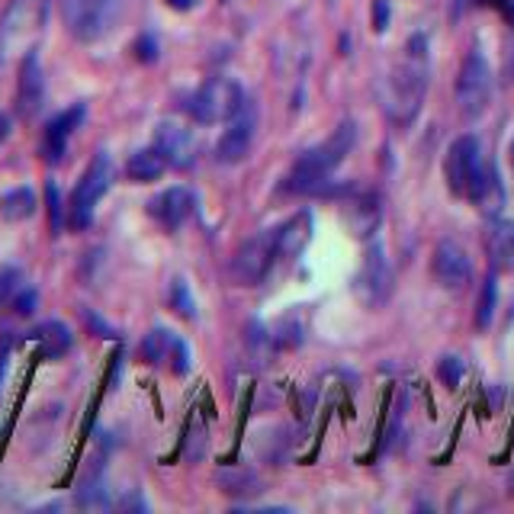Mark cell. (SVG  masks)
Listing matches in <instances>:
<instances>
[{
  "label": "cell",
  "mask_w": 514,
  "mask_h": 514,
  "mask_svg": "<svg viewBox=\"0 0 514 514\" xmlns=\"http://www.w3.org/2000/svg\"><path fill=\"white\" fill-rule=\"evenodd\" d=\"M274 264H277V229H264L238 245L232 257V277L241 286H257L270 274Z\"/></svg>",
  "instance_id": "obj_9"
},
{
  "label": "cell",
  "mask_w": 514,
  "mask_h": 514,
  "mask_svg": "<svg viewBox=\"0 0 514 514\" xmlns=\"http://www.w3.org/2000/svg\"><path fill=\"white\" fill-rule=\"evenodd\" d=\"M344 222L354 238L370 241L383 225V196L376 190H351L344 200Z\"/></svg>",
  "instance_id": "obj_12"
},
{
  "label": "cell",
  "mask_w": 514,
  "mask_h": 514,
  "mask_svg": "<svg viewBox=\"0 0 514 514\" xmlns=\"http://www.w3.org/2000/svg\"><path fill=\"white\" fill-rule=\"evenodd\" d=\"M437 376H441V383L447 389H457L466 376V364L460 357H441V364H437Z\"/></svg>",
  "instance_id": "obj_30"
},
{
  "label": "cell",
  "mask_w": 514,
  "mask_h": 514,
  "mask_svg": "<svg viewBox=\"0 0 514 514\" xmlns=\"http://www.w3.org/2000/svg\"><path fill=\"white\" fill-rule=\"evenodd\" d=\"M354 142H357L354 123H341L325 142L312 145L309 151H302V155L293 161V168L286 171L283 184H280V193H293V196L328 193L331 174H335L338 164L351 155Z\"/></svg>",
  "instance_id": "obj_2"
},
{
  "label": "cell",
  "mask_w": 514,
  "mask_h": 514,
  "mask_svg": "<svg viewBox=\"0 0 514 514\" xmlns=\"http://www.w3.org/2000/svg\"><path fill=\"white\" fill-rule=\"evenodd\" d=\"M216 486H219V492L232 495V498H248V495L264 492V479L254 470H248V466H232V470L216 473Z\"/></svg>",
  "instance_id": "obj_23"
},
{
  "label": "cell",
  "mask_w": 514,
  "mask_h": 514,
  "mask_svg": "<svg viewBox=\"0 0 514 514\" xmlns=\"http://www.w3.org/2000/svg\"><path fill=\"white\" fill-rule=\"evenodd\" d=\"M168 7H174V10H190L193 0H168Z\"/></svg>",
  "instance_id": "obj_37"
},
{
  "label": "cell",
  "mask_w": 514,
  "mask_h": 514,
  "mask_svg": "<svg viewBox=\"0 0 514 514\" xmlns=\"http://www.w3.org/2000/svg\"><path fill=\"white\" fill-rule=\"evenodd\" d=\"M36 193L29 190V187H13L7 190L4 196H0V219H7V222H26V219H33L36 216Z\"/></svg>",
  "instance_id": "obj_25"
},
{
  "label": "cell",
  "mask_w": 514,
  "mask_h": 514,
  "mask_svg": "<svg viewBox=\"0 0 514 514\" xmlns=\"http://www.w3.org/2000/svg\"><path fill=\"white\" fill-rule=\"evenodd\" d=\"M389 26V0H373V29L376 33H386Z\"/></svg>",
  "instance_id": "obj_34"
},
{
  "label": "cell",
  "mask_w": 514,
  "mask_h": 514,
  "mask_svg": "<svg viewBox=\"0 0 514 514\" xmlns=\"http://www.w3.org/2000/svg\"><path fill=\"white\" fill-rule=\"evenodd\" d=\"M428 90V39L412 36L405 45L402 62L392 68L380 84V107L389 116V123L412 126L421 113Z\"/></svg>",
  "instance_id": "obj_1"
},
{
  "label": "cell",
  "mask_w": 514,
  "mask_h": 514,
  "mask_svg": "<svg viewBox=\"0 0 514 514\" xmlns=\"http://www.w3.org/2000/svg\"><path fill=\"white\" fill-rule=\"evenodd\" d=\"M270 338H274L277 351H290V347H296L302 341V325L296 319H283L280 325L270 328Z\"/></svg>",
  "instance_id": "obj_29"
},
{
  "label": "cell",
  "mask_w": 514,
  "mask_h": 514,
  "mask_svg": "<svg viewBox=\"0 0 514 514\" xmlns=\"http://www.w3.org/2000/svg\"><path fill=\"white\" fill-rule=\"evenodd\" d=\"M45 209H49V229H52V235H62L65 222H68V206L62 203V193H58L55 180L45 184Z\"/></svg>",
  "instance_id": "obj_26"
},
{
  "label": "cell",
  "mask_w": 514,
  "mask_h": 514,
  "mask_svg": "<svg viewBox=\"0 0 514 514\" xmlns=\"http://www.w3.org/2000/svg\"><path fill=\"white\" fill-rule=\"evenodd\" d=\"M45 103V74L39 65V55L29 52L20 58V81H17V116L20 119H36Z\"/></svg>",
  "instance_id": "obj_15"
},
{
  "label": "cell",
  "mask_w": 514,
  "mask_h": 514,
  "mask_svg": "<svg viewBox=\"0 0 514 514\" xmlns=\"http://www.w3.org/2000/svg\"><path fill=\"white\" fill-rule=\"evenodd\" d=\"M196 209V196L187 187H168L161 190L158 196L148 200V216L155 219L164 232H177Z\"/></svg>",
  "instance_id": "obj_14"
},
{
  "label": "cell",
  "mask_w": 514,
  "mask_h": 514,
  "mask_svg": "<svg viewBox=\"0 0 514 514\" xmlns=\"http://www.w3.org/2000/svg\"><path fill=\"white\" fill-rule=\"evenodd\" d=\"M113 184V161L107 151H97L94 161L87 164V171L81 174L78 187L71 190V200H68V225L74 232H84L90 229L94 222V209L103 200V193L110 190Z\"/></svg>",
  "instance_id": "obj_5"
},
{
  "label": "cell",
  "mask_w": 514,
  "mask_h": 514,
  "mask_svg": "<svg viewBox=\"0 0 514 514\" xmlns=\"http://www.w3.org/2000/svg\"><path fill=\"white\" fill-rule=\"evenodd\" d=\"M119 20V0H65V26L78 42H100Z\"/></svg>",
  "instance_id": "obj_7"
},
{
  "label": "cell",
  "mask_w": 514,
  "mask_h": 514,
  "mask_svg": "<svg viewBox=\"0 0 514 514\" xmlns=\"http://www.w3.org/2000/svg\"><path fill=\"white\" fill-rule=\"evenodd\" d=\"M49 20V0H10L0 17V55H29Z\"/></svg>",
  "instance_id": "obj_3"
},
{
  "label": "cell",
  "mask_w": 514,
  "mask_h": 514,
  "mask_svg": "<svg viewBox=\"0 0 514 514\" xmlns=\"http://www.w3.org/2000/svg\"><path fill=\"white\" fill-rule=\"evenodd\" d=\"M245 107H248V100H245V90H241V84L232 81V78H222V74H219V78H209L187 100V113L193 116V123H200V126L229 123V119H235Z\"/></svg>",
  "instance_id": "obj_4"
},
{
  "label": "cell",
  "mask_w": 514,
  "mask_h": 514,
  "mask_svg": "<svg viewBox=\"0 0 514 514\" xmlns=\"http://www.w3.org/2000/svg\"><path fill=\"white\" fill-rule=\"evenodd\" d=\"M470 4H476V0H453V20H460L463 10L470 7Z\"/></svg>",
  "instance_id": "obj_36"
},
{
  "label": "cell",
  "mask_w": 514,
  "mask_h": 514,
  "mask_svg": "<svg viewBox=\"0 0 514 514\" xmlns=\"http://www.w3.org/2000/svg\"><path fill=\"white\" fill-rule=\"evenodd\" d=\"M135 58H139V62H145V65H151L158 58V42H155V36H139V42H135Z\"/></svg>",
  "instance_id": "obj_33"
},
{
  "label": "cell",
  "mask_w": 514,
  "mask_h": 514,
  "mask_svg": "<svg viewBox=\"0 0 514 514\" xmlns=\"http://www.w3.org/2000/svg\"><path fill=\"white\" fill-rule=\"evenodd\" d=\"M142 360L155 367H171V373L184 376L190 370V351L174 331L168 328H151L142 341Z\"/></svg>",
  "instance_id": "obj_13"
},
{
  "label": "cell",
  "mask_w": 514,
  "mask_h": 514,
  "mask_svg": "<svg viewBox=\"0 0 514 514\" xmlns=\"http://www.w3.org/2000/svg\"><path fill=\"white\" fill-rule=\"evenodd\" d=\"M511 164H514V142H511Z\"/></svg>",
  "instance_id": "obj_39"
},
{
  "label": "cell",
  "mask_w": 514,
  "mask_h": 514,
  "mask_svg": "<svg viewBox=\"0 0 514 514\" xmlns=\"http://www.w3.org/2000/svg\"><path fill=\"white\" fill-rule=\"evenodd\" d=\"M164 171H168V161L161 158V151L155 145L135 151V155L126 161V177L132 184H151V180H158Z\"/></svg>",
  "instance_id": "obj_24"
},
{
  "label": "cell",
  "mask_w": 514,
  "mask_h": 514,
  "mask_svg": "<svg viewBox=\"0 0 514 514\" xmlns=\"http://www.w3.org/2000/svg\"><path fill=\"white\" fill-rule=\"evenodd\" d=\"M7 132H10V119H7V116H0V142L7 139Z\"/></svg>",
  "instance_id": "obj_38"
},
{
  "label": "cell",
  "mask_w": 514,
  "mask_h": 514,
  "mask_svg": "<svg viewBox=\"0 0 514 514\" xmlns=\"http://www.w3.org/2000/svg\"><path fill=\"white\" fill-rule=\"evenodd\" d=\"M431 274L437 280V286L447 293H463L466 283H470L473 277V264L470 257H466V251L457 245V241H437L434 248V257H431Z\"/></svg>",
  "instance_id": "obj_11"
},
{
  "label": "cell",
  "mask_w": 514,
  "mask_h": 514,
  "mask_svg": "<svg viewBox=\"0 0 514 514\" xmlns=\"http://www.w3.org/2000/svg\"><path fill=\"white\" fill-rule=\"evenodd\" d=\"M466 200H473L482 209V213L495 219V213L505 203V190H502V180H498V171L492 168V164L482 168V174L476 177V184H473V190H470Z\"/></svg>",
  "instance_id": "obj_22"
},
{
  "label": "cell",
  "mask_w": 514,
  "mask_h": 514,
  "mask_svg": "<svg viewBox=\"0 0 514 514\" xmlns=\"http://www.w3.org/2000/svg\"><path fill=\"white\" fill-rule=\"evenodd\" d=\"M84 103H78V107H71L65 113H58L49 126H45L42 132V158L49 161V164H58L65 158V151H68V139L74 135V129H78L84 123Z\"/></svg>",
  "instance_id": "obj_18"
},
{
  "label": "cell",
  "mask_w": 514,
  "mask_h": 514,
  "mask_svg": "<svg viewBox=\"0 0 514 514\" xmlns=\"http://www.w3.org/2000/svg\"><path fill=\"white\" fill-rule=\"evenodd\" d=\"M29 341H36L42 360H58V357H65L71 351L74 335H71V328L65 322H42L33 335H29Z\"/></svg>",
  "instance_id": "obj_21"
},
{
  "label": "cell",
  "mask_w": 514,
  "mask_h": 514,
  "mask_svg": "<svg viewBox=\"0 0 514 514\" xmlns=\"http://www.w3.org/2000/svg\"><path fill=\"white\" fill-rule=\"evenodd\" d=\"M251 142H254V116L245 107L235 119H229V129L219 135V142H216V161L219 164H241V161L248 158Z\"/></svg>",
  "instance_id": "obj_17"
},
{
  "label": "cell",
  "mask_w": 514,
  "mask_h": 514,
  "mask_svg": "<svg viewBox=\"0 0 514 514\" xmlns=\"http://www.w3.org/2000/svg\"><path fill=\"white\" fill-rule=\"evenodd\" d=\"M392 290H396V270H392L386 248L376 241V245L367 248L364 261H360V270L354 277V296L360 299V306L367 309H383Z\"/></svg>",
  "instance_id": "obj_6"
},
{
  "label": "cell",
  "mask_w": 514,
  "mask_h": 514,
  "mask_svg": "<svg viewBox=\"0 0 514 514\" xmlns=\"http://www.w3.org/2000/svg\"><path fill=\"white\" fill-rule=\"evenodd\" d=\"M495 302H498V283H495V270L482 283V293H479V306H476V325L479 328H489L492 325V315H495Z\"/></svg>",
  "instance_id": "obj_27"
},
{
  "label": "cell",
  "mask_w": 514,
  "mask_h": 514,
  "mask_svg": "<svg viewBox=\"0 0 514 514\" xmlns=\"http://www.w3.org/2000/svg\"><path fill=\"white\" fill-rule=\"evenodd\" d=\"M23 290V277L17 267H4L0 270V309L10 306L13 296H17Z\"/></svg>",
  "instance_id": "obj_31"
},
{
  "label": "cell",
  "mask_w": 514,
  "mask_h": 514,
  "mask_svg": "<svg viewBox=\"0 0 514 514\" xmlns=\"http://www.w3.org/2000/svg\"><path fill=\"white\" fill-rule=\"evenodd\" d=\"M486 254L495 274H514V222L492 219L486 229Z\"/></svg>",
  "instance_id": "obj_19"
},
{
  "label": "cell",
  "mask_w": 514,
  "mask_h": 514,
  "mask_svg": "<svg viewBox=\"0 0 514 514\" xmlns=\"http://www.w3.org/2000/svg\"><path fill=\"white\" fill-rule=\"evenodd\" d=\"M482 168H486V164H482V151H479L476 135H460V139H453V145L447 148V158H444V177H447L450 193L453 196H470Z\"/></svg>",
  "instance_id": "obj_10"
},
{
  "label": "cell",
  "mask_w": 514,
  "mask_h": 514,
  "mask_svg": "<svg viewBox=\"0 0 514 514\" xmlns=\"http://www.w3.org/2000/svg\"><path fill=\"white\" fill-rule=\"evenodd\" d=\"M168 299H171V309L180 315V319H187V322L196 319V299H193V293H190L187 280H180V277H177V280L171 283Z\"/></svg>",
  "instance_id": "obj_28"
},
{
  "label": "cell",
  "mask_w": 514,
  "mask_h": 514,
  "mask_svg": "<svg viewBox=\"0 0 514 514\" xmlns=\"http://www.w3.org/2000/svg\"><path fill=\"white\" fill-rule=\"evenodd\" d=\"M155 148L174 171H190L196 164V142L193 135L177 123H161L155 129Z\"/></svg>",
  "instance_id": "obj_16"
},
{
  "label": "cell",
  "mask_w": 514,
  "mask_h": 514,
  "mask_svg": "<svg viewBox=\"0 0 514 514\" xmlns=\"http://www.w3.org/2000/svg\"><path fill=\"white\" fill-rule=\"evenodd\" d=\"M36 306H39V293L36 290H29V286H23V290L13 296V302H10V309L20 315V319H29V315L36 312Z\"/></svg>",
  "instance_id": "obj_32"
},
{
  "label": "cell",
  "mask_w": 514,
  "mask_h": 514,
  "mask_svg": "<svg viewBox=\"0 0 514 514\" xmlns=\"http://www.w3.org/2000/svg\"><path fill=\"white\" fill-rule=\"evenodd\" d=\"M511 492H514V476H511Z\"/></svg>",
  "instance_id": "obj_40"
},
{
  "label": "cell",
  "mask_w": 514,
  "mask_h": 514,
  "mask_svg": "<svg viewBox=\"0 0 514 514\" xmlns=\"http://www.w3.org/2000/svg\"><path fill=\"white\" fill-rule=\"evenodd\" d=\"M309 238H312V213L309 209H299V213L277 225V261H290V257L302 254Z\"/></svg>",
  "instance_id": "obj_20"
},
{
  "label": "cell",
  "mask_w": 514,
  "mask_h": 514,
  "mask_svg": "<svg viewBox=\"0 0 514 514\" xmlns=\"http://www.w3.org/2000/svg\"><path fill=\"white\" fill-rule=\"evenodd\" d=\"M7 360H10V338L4 335V338H0V383H4V373H7Z\"/></svg>",
  "instance_id": "obj_35"
},
{
  "label": "cell",
  "mask_w": 514,
  "mask_h": 514,
  "mask_svg": "<svg viewBox=\"0 0 514 514\" xmlns=\"http://www.w3.org/2000/svg\"><path fill=\"white\" fill-rule=\"evenodd\" d=\"M492 100V68L482 52H470L463 58L457 74V107L463 119H479L489 110Z\"/></svg>",
  "instance_id": "obj_8"
}]
</instances>
